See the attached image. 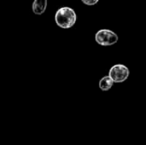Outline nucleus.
Returning a JSON list of instances; mask_svg holds the SVG:
<instances>
[{
  "instance_id": "f257e3e1",
  "label": "nucleus",
  "mask_w": 146,
  "mask_h": 145,
  "mask_svg": "<svg viewBox=\"0 0 146 145\" xmlns=\"http://www.w3.org/2000/svg\"><path fill=\"white\" fill-rule=\"evenodd\" d=\"M76 20V13L70 7H62L56 11L55 15V21L56 25L63 29L71 28L75 24Z\"/></svg>"
},
{
  "instance_id": "f03ea898",
  "label": "nucleus",
  "mask_w": 146,
  "mask_h": 145,
  "mask_svg": "<svg viewBox=\"0 0 146 145\" xmlns=\"http://www.w3.org/2000/svg\"><path fill=\"white\" fill-rule=\"evenodd\" d=\"M118 35L111 30L101 29L95 34L96 42L103 46H110L118 42Z\"/></svg>"
},
{
  "instance_id": "7ed1b4c3",
  "label": "nucleus",
  "mask_w": 146,
  "mask_h": 145,
  "mask_svg": "<svg viewBox=\"0 0 146 145\" xmlns=\"http://www.w3.org/2000/svg\"><path fill=\"white\" fill-rule=\"evenodd\" d=\"M109 75L115 83H121L127 79L129 76V69L122 64L114 65L109 72Z\"/></svg>"
},
{
  "instance_id": "20e7f679",
  "label": "nucleus",
  "mask_w": 146,
  "mask_h": 145,
  "mask_svg": "<svg viewBox=\"0 0 146 145\" xmlns=\"http://www.w3.org/2000/svg\"><path fill=\"white\" fill-rule=\"evenodd\" d=\"M47 8V0H34L32 5L33 12L35 15H41L44 13Z\"/></svg>"
},
{
  "instance_id": "39448f33",
  "label": "nucleus",
  "mask_w": 146,
  "mask_h": 145,
  "mask_svg": "<svg viewBox=\"0 0 146 145\" xmlns=\"http://www.w3.org/2000/svg\"><path fill=\"white\" fill-rule=\"evenodd\" d=\"M114 83H115L114 80L111 79V77L110 75L109 76H104L99 81V88L104 91H107L111 89Z\"/></svg>"
},
{
  "instance_id": "423d86ee",
  "label": "nucleus",
  "mask_w": 146,
  "mask_h": 145,
  "mask_svg": "<svg viewBox=\"0 0 146 145\" xmlns=\"http://www.w3.org/2000/svg\"><path fill=\"white\" fill-rule=\"evenodd\" d=\"M83 3H85L86 5H89V6H92L95 5L98 3L99 0H81Z\"/></svg>"
}]
</instances>
